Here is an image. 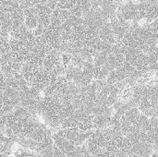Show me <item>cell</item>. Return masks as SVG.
<instances>
[{
    "label": "cell",
    "instance_id": "cell-15",
    "mask_svg": "<svg viewBox=\"0 0 158 157\" xmlns=\"http://www.w3.org/2000/svg\"><path fill=\"white\" fill-rule=\"evenodd\" d=\"M44 31V27H43V26L40 25V24H37V26L32 30L33 34H34L35 36H41V35L43 34Z\"/></svg>",
    "mask_w": 158,
    "mask_h": 157
},
{
    "label": "cell",
    "instance_id": "cell-13",
    "mask_svg": "<svg viewBox=\"0 0 158 157\" xmlns=\"http://www.w3.org/2000/svg\"><path fill=\"white\" fill-rule=\"evenodd\" d=\"M16 157H40L39 155L35 152H27V151H18L15 154Z\"/></svg>",
    "mask_w": 158,
    "mask_h": 157
},
{
    "label": "cell",
    "instance_id": "cell-10",
    "mask_svg": "<svg viewBox=\"0 0 158 157\" xmlns=\"http://www.w3.org/2000/svg\"><path fill=\"white\" fill-rule=\"evenodd\" d=\"M110 70L106 66H98L94 68V80H106Z\"/></svg>",
    "mask_w": 158,
    "mask_h": 157
},
{
    "label": "cell",
    "instance_id": "cell-6",
    "mask_svg": "<svg viewBox=\"0 0 158 157\" xmlns=\"http://www.w3.org/2000/svg\"><path fill=\"white\" fill-rule=\"evenodd\" d=\"M61 60V53L57 50L52 49L49 53H47L43 61V68L48 72H52L55 67Z\"/></svg>",
    "mask_w": 158,
    "mask_h": 157
},
{
    "label": "cell",
    "instance_id": "cell-9",
    "mask_svg": "<svg viewBox=\"0 0 158 157\" xmlns=\"http://www.w3.org/2000/svg\"><path fill=\"white\" fill-rule=\"evenodd\" d=\"M112 116L110 115H96L94 116L93 124L94 130H104L111 126Z\"/></svg>",
    "mask_w": 158,
    "mask_h": 157
},
{
    "label": "cell",
    "instance_id": "cell-3",
    "mask_svg": "<svg viewBox=\"0 0 158 157\" xmlns=\"http://www.w3.org/2000/svg\"><path fill=\"white\" fill-rule=\"evenodd\" d=\"M93 130L90 131H81L77 127L69 128V129H59L56 130L58 134L65 137L68 141H69L71 143H73L76 146H81L86 143L90 135L92 134Z\"/></svg>",
    "mask_w": 158,
    "mask_h": 157
},
{
    "label": "cell",
    "instance_id": "cell-16",
    "mask_svg": "<svg viewBox=\"0 0 158 157\" xmlns=\"http://www.w3.org/2000/svg\"><path fill=\"white\" fill-rule=\"evenodd\" d=\"M0 29H1V21H0Z\"/></svg>",
    "mask_w": 158,
    "mask_h": 157
},
{
    "label": "cell",
    "instance_id": "cell-1",
    "mask_svg": "<svg viewBox=\"0 0 158 157\" xmlns=\"http://www.w3.org/2000/svg\"><path fill=\"white\" fill-rule=\"evenodd\" d=\"M38 116L50 130H59L64 120L62 102L52 96H43L38 108Z\"/></svg>",
    "mask_w": 158,
    "mask_h": 157
},
{
    "label": "cell",
    "instance_id": "cell-5",
    "mask_svg": "<svg viewBox=\"0 0 158 157\" xmlns=\"http://www.w3.org/2000/svg\"><path fill=\"white\" fill-rule=\"evenodd\" d=\"M49 84H50V72H48L43 67H41L36 72L32 81L29 86L32 87L33 89L37 90L40 93H43V91Z\"/></svg>",
    "mask_w": 158,
    "mask_h": 157
},
{
    "label": "cell",
    "instance_id": "cell-7",
    "mask_svg": "<svg viewBox=\"0 0 158 157\" xmlns=\"http://www.w3.org/2000/svg\"><path fill=\"white\" fill-rule=\"evenodd\" d=\"M23 13L25 17L24 24L27 26L28 29L33 30L38 24V12L35 6L23 9Z\"/></svg>",
    "mask_w": 158,
    "mask_h": 157
},
{
    "label": "cell",
    "instance_id": "cell-8",
    "mask_svg": "<svg viewBox=\"0 0 158 157\" xmlns=\"http://www.w3.org/2000/svg\"><path fill=\"white\" fill-rule=\"evenodd\" d=\"M99 38L103 40L106 43H108L110 44L117 43V40L115 38V35L113 33L112 28L110 26L109 21H106L99 30Z\"/></svg>",
    "mask_w": 158,
    "mask_h": 157
},
{
    "label": "cell",
    "instance_id": "cell-2",
    "mask_svg": "<svg viewBox=\"0 0 158 157\" xmlns=\"http://www.w3.org/2000/svg\"><path fill=\"white\" fill-rule=\"evenodd\" d=\"M52 139L57 148L68 157H83L90 154L85 143L81 146H76L57 132L52 133Z\"/></svg>",
    "mask_w": 158,
    "mask_h": 157
},
{
    "label": "cell",
    "instance_id": "cell-11",
    "mask_svg": "<svg viewBox=\"0 0 158 157\" xmlns=\"http://www.w3.org/2000/svg\"><path fill=\"white\" fill-rule=\"evenodd\" d=\"M9 45H10V50L12 52H19L24 47V42L19 39H15L13 37H9Z\"/></svg>",
    "mask_w": 158,
    "mask_h": 157
},
{
    "label": "cell",
    "instance_id": "cell-4",
    "mask_svg": "<svg viewBox=\"0 0 158 157\" xmlns=\"http://www.w3.org/2000/svg\"><path fill=\"white\" fill-rule=\"evenodd\" d=\"M116 13H118L127 21H135L138 15L137 2L135 0H127L119 3Z\"/></svg>",
    "mask_w": 158,
    "mask_h": 157
},
{
    "label": "cell",
    "instance_id": "cell-14",
    "mask_svg": "<svg viewBox=\"0 0 158 157\" xmlns=\"http://www.w3.org/2000/svg\"><path fill=\"white\" fill-rule=\"evenodd\" d=\"M72 58V55L69 53H61V60L63 63V66L65 67V68H67L68 65L70 63Z\"/></svg>",
    "mask_w": 158,
    "mask_h": 157
},
{
    "label": "cell",
    "instance_id": "cell-12",
    "mask_svg": "<svg viewBox=\"0 0 158 157\" xmlns=\"http://www.w3.org/2000/svg\"><path fill=\"white\" fill-rule=\"evenodd\" d=\"M51 15L52 14H45V13L38 14V24L42 25L44 28H47L51 22Z\"/></svg>",
    "mask_w": 158,
    "mask_h": 157
}]
</instances>
